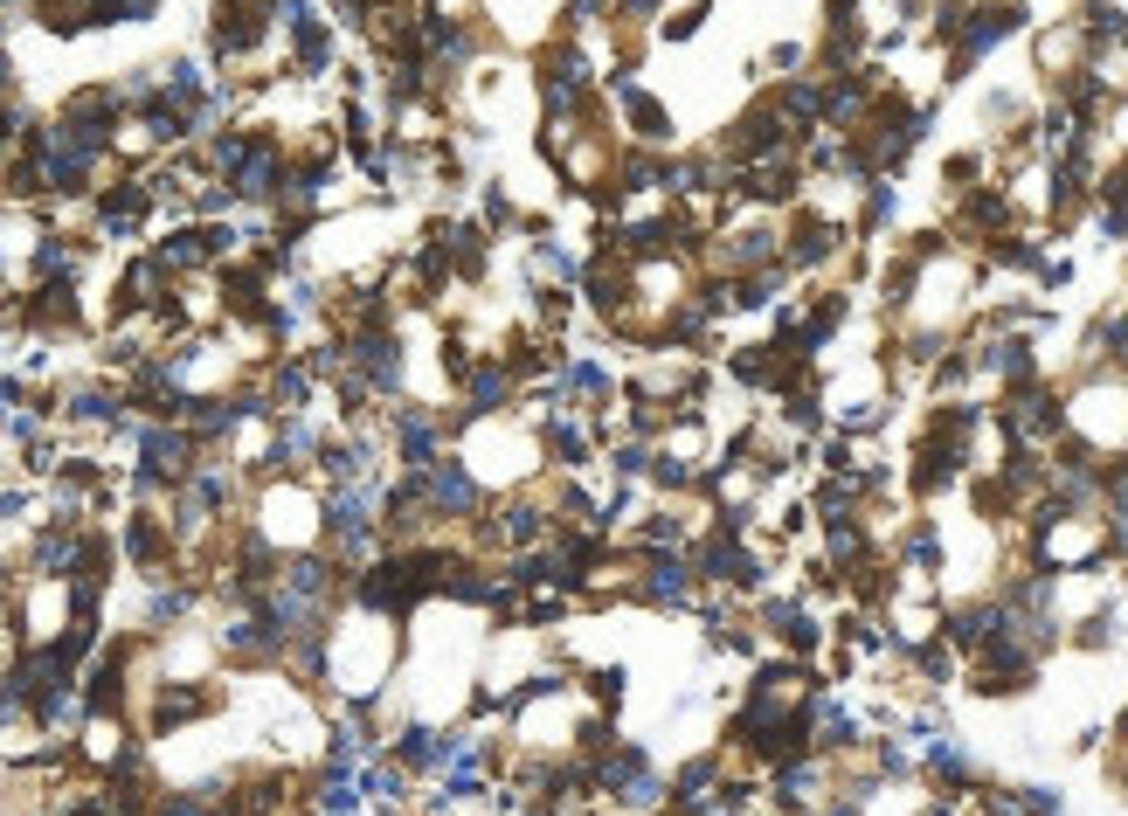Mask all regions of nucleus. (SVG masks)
Returning <instances> with one entry per match:
<instances>
[{
	"label": "nucleus",
	"instance_id": "nucleus-10",
	"mask_svg": "<svg viewBox=\"0 0 1128 816\" xmlns=\"http://www.w3.org/2000/svg\"><path fill=\"white\" fill-rule=\"evenodd\" d=\"M769 256H776V235H769V229L734 235V250H727V263H741V271H748V263H769Z\"/></svg>",
	"mask_w": 1128,
	"mask_h": 816
},
{
	"label": "nucleus",
	"instance_id": "nucleus-20",
	"mask_svg": "<svg viewBox=\"0 0 1128 816\" xmlns=\"http://www.w3.org/2000/svg\"><path fill=\"white\" fill-rule=\"evenodd\" d=\"M1121 741H1128V720H1121Z\"/></svg>",
	"mask_w": 1128,
	"mask_h": 816
},
{
	"label": "nucleus",
	"instance_id": "nucleus-11",
	"mask_svg": "<svg viewBox=\"0 0 1128 816\" xmlns=\"http://www.w3.org/2000/svg\"><path fill=\"white\" fill-rule=\"evenodd\" d=\"M990 367H997V374H1011V381H1025V374H1032V353H1025V339H1004V347L990 353Z\"/></svg>",
	"mask_w": 1128,
	"mask_h": 816
},
{
	"label": "nucleus",
	"instance_id": "nucleus-7",
	"mask_svg": "<svg viewBox=\"0 0 1128 816\" xmlns=\"http://www.w3.org/2000/svg\"><path fill=\"white\" fill-rule=\"evenodd\" d=\"M506 394H513V367L485 360L478 374H471V402H478V409H506Z\"/></svg>",
	"mask_w": 1128,
	"mask_h": 816
},
{
	"label": "nucleus",
	"instance_id": "nucleus-6",
	"mask_svg": "<svg viewBox=\"0 0 1128 816\" xmlns=\"http://www.w3.org/2000/svg\"><path fill=\"white\" fill-rule=\"evenodd\" d=\"M686 589H693L686 561H651V574H644V595H651V602H686Z\"/></svg>",
	"mask_w": 1128,
	"mask_h": 816
},
{
	"label": "nucleus",
	"instance_id": "nucleus-3",
	"mask_svg": "<svg viewBox=\"0 0 1128 816\" xmlns=\"http://www.w3.org/2000/svg\"><path fill=\"white\" fill-rule=\"evenodd\" d=\"M1011 29H1018V14H1011V8H983V14H969V29H962V63H969V56H983L990 42H1004Z\"/></svg>",
	"mask_w": 1128,
	"mask_h": 816
},
{
	"label": "nucleus",
	"instance_id": "nucleus-16",
	"mask_svg": "<svg viewBox=\"0 0 1128 816\" xmlns=\"http://www.w3.org/2000/svg\"><path fill=\"white\" fill-rule=\"evenodd\" d=\"M568 381H574V388H582V394H610V374H602V367H589V360H582V367H574V374H568Z\"/></svg>",
	"mask_w": 1128,
	"mask_h": 816
},
{
	"label": "nucleus",
	"instance_id": "nucleus-12",
	"mask_svg": "<svg viewBox=\"0 0 1128 816\" xmlns=\"http://www.w3.org/2000/svg\"><path fill=\"white\" fill-rule=\"evenodd\" d=\"M831 243H837V235H831L824 222H803V229H797V263H818Z\"/></svg>",
	"mask_w": 1128,
	"mask_h": 816
},
{
	"label": "nucleus",
	"instance_id": "nucleus-13",
	"mask_svg": "<svg viewBox=\"0 0 1128 816\" xmlns=\"http://www.w3.org/2000/svg\"><path fill=\"white\" fill-rule=\"evenodd\" d=\"M360 796L396 803V796H402V769H375V775H360Z\"/></svg>",
	"mask_w": 1128,
	"mask_h": 816
},
{
	"label": "nucleus",
	"instance_id": "nucleus-9",
	"mask_svg": "<svg viewBox=\"0 0 1128 816\" xmlns=\"http://www.w3.org/2000/svg\"><path fill=\"white\" fill-rule=\"evenodd\" d=\"M540 533H547V512H540V506H513L506 526H492V540H513V547H527V540H540Z\"/></svg>",
	"mask_w": 1128,
	"mask_h": 816
},
{
	"label": "nucleus",
	"instance_id": "nucleus-8",
	"mask_svg": "<svg viewBox=\"0 0 1128 816\" xmlns=\"http://www.w3.org/2000/svg\"><path fill=\"white\" fill-rule=\"evenodd\" d=\"M146 457H152V470H160V478H173V470H188V436L146 430Z\"/></svg>",
	"mask_w": 1128,
	"mask_h": 816
},
{
	"label": "nucleus",
	"instance_id": "nucleus-5",
	"mask_svg": "<svg viewBox=\"0 0 1128 816\" xmlns=\"http://www.w3.org/2000/svg\"><path fill=\"white\" fill-rule=\"evenodd\" d=\"M402 464H415V470L436 464V423L430 415H402Z\"/></svg>",
	"mask_w": 1128,
	"mask_h": 816
},
{
	"label": "nucleus",
	"instance_id": "nucleus-15",
	"mask_svg": "<svg viewBox=\"0 0 1128 816\" xmlns=\"http://www.w3.org/2000/svg\"><path fill=\"white\" fill-rule=\"evenodd\" d=\"M70 263H76V256H70L63 243H42V250H35V271H42V277H63Z\"/></svg>",
	"mask_w": 1128,
	"mask_h": 816
},
{
	"label": "nucleus",
	"instance_id": "nucleus-2",
	"mask_svg": "<svg viewBox=\"0 0 1128 816\" xmlns=\"http://www.w3.org/2000/svg\"><path fill=\"white\" fill-rule=\"evenodd\" d=\"M277 173H284L277 146H250L243 167H235V194H243V201H264V194H277Z\"/></svg>",
	"mask_w": 1128,
	"mask_h": 816
},
{
	"label": "nucleus",
	"instance_id": "nucleus-4",
	"mask_svg": "<svg viewBox=\"0 0 1128 816\" xmlns=\"http://www.w3.org/2000/svg\"><path fill=\"white\" fill-rule=\"evenodd\" d=\"M443 754H451V733H430V727H409L402 733V769H443Z\"/></svg>",
	"mask_w": 1128,
	"mask_h": 816
},
{
	"label": "nucleus",
	"instance_id": "nucleus-17",
	"mask_svg": "<svg viewBox=\"0 0 1128 816\" xmlns=\"http://www.w3.org/2000/svg\"><path fill=\"white\" fill-rule=\"evenodd\" d=\"M0 160H8V131H0Z\"/></svg>",
	"mask_w": 1128,
	"mask_h": 816
},
{
	"label": "nucleus",
	"instance_id": "nucleus-18",
	"mask_svg": "<svg viewBox=\"0 0 1128 816\" xmlns=\"http://www.w3.org/2000/svg\"><path fill=\"white\" fill-rule=\"evenodd\" d=\"M0 91H8V63H0Z\"/></svg>",
	"mask_w": 1128,
	"mask_h": 816
},
{
	"label": "nucleus",
	"instance_id": "nucleus-14",
	"mask_svg": "<svg viewBox=\"0 0 1128 816\" xmlns=\"http://www.w3.org/2000/svg\"><path fill=\"white\" fill-rule=\"evenodd\" d=\"M810 788H818V769H782V803H810Z\"/></svg>",
	"mask_w": 1128,
	"mask_h": 816
},
{
	"label": "nucleus",
	"instance_id": "nucleus-19",
	"mask_svg": "<svg viewBox=\"0 0 1128 816\" xmlns=\"http://www.w3.org/2000/svg\"><path fill=\"white\" fill-rule=\"evenodd\" d=\"M76 816H104V809H76Z\"/></svg>",
	"mask_w": 1128,
	"mask_h": 816
},
{
	"label": "nucleus",
	"instance_id": "nucleus-1",
	"mask_svg": "<svg viewBox=\"0 0 1128 816\" xmlns=\"http://www.w3.org/2000/svg\"><path fill=\"white\" fill-rule=\"evenodd\" d=\"M415 491H423L430 506H443V512H471V506H478V485H471V470L451 464V457H436L430 470H415Z\"/></svg>",
	"mask_w": 1128,
	"mask_h": 816
}]
</instances>
